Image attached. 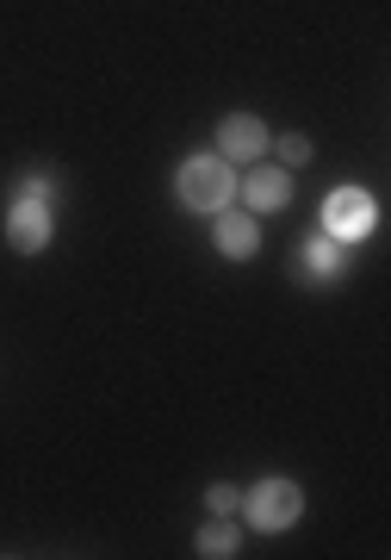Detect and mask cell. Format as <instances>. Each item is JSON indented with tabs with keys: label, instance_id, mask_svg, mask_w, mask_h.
Listing matches in <instances>:
<instances>
[{
	"label": "cell",
	"instance_id": "cell-3",
	"mask_svg": "<svg viewBox=\"0 0 391 560\" xmlns=\"http://www.w3.org/2000/svg\"><path fill=\"white\" fill-rule=\"evenodd\" d=\"M249 511L261 529H286V523H298V511H305V492H298L293 480H261L249 492Z\"/></svg>",
	"mask_w": 391,
	"mask_h": 560
},
{
	"label": "cell",
	"instance_id": "cell-5",
	"mask_svg": "<svg viewBox=\"0 0 391 560\" xmlns=\"http://www.w3.org/2000/svg\"><path fill=\"white\" fill-rule=\"evenodd\" d=\"M217 150H224V162H254L268 150V125L249 119V113H236V119L217 125Z\"/></svg>",
	"mask_w": 391,
	"mask_h": 560
},
{
	"label": "cell",
	"instance_id": "cell-9",
	"mask_svg": "<svg viewBox=\"0 0 391 560\" xmlns=\"http://www.w3.org/2000/svg\"><path fill=\"white\" fill-rule=\"evenodd\" d=\"M199 555H212V560L236 555V529H230V523H212V529H199Z\"/></svg>",
	"mask_w": 391,
	"mask_h": 560
},
{
	"label": "cell",
	"instance_id": "cell-4",
	"mask_svg": "<svg viewBox=\"0 0 391 560\" xmlns=\"http://www.w3.org/2000/svg\"><path fill=\"white\" fill-rule=\"evenodd\" d=\"M323 224H330L335 243H360L372 231V200L360 187H342V194H330V206H323Z\"/></svg>",
	"mask_w": 391,
	"mask_h": 560
},
{
	"label": "cell",
	"instance_id": "cell-8",
	"mask_svg": "<svg viewBox=\"0 0 391 560\" xmlns=\"http://www.w3.org/2000/svg\"><path fill=\"white\" fill-rule=\"evenodd\" d=\"M335 268H342V249H335V237L305 243V256H298V275H305V280H335Z\"/></svg>",
	"mask_w": 391,
	"mask_h": 560
},
{
	"label": "cell",
	"instance_id": "cell-7",
	"mask_svg": "<svg viewBox=\"0 0 391 560\" xmlns=\"http://www.w3.org/2000/svg\"><path fill=\"white\" fill-rule=\"evenodd\" d=\"M286 200H293L286 168H254V175H249V206H254V212H280Z\"/></svg>",
	"mask_w": 391,
	"mask_h": 560
},
{
	"label": "cell",
	"instance_id": "cell-6",
	"mask_svg": "<svg viewBox=\"0 0 391 560\" xmlns=\"http://www.w3.org/2000/svg\"><path fill=\"white\" fill-rule=\"evenodd\" d=\"M217 249L230 261H249L254 249H261V237H254V219H242V212H224L217 219Z\"/></svg>",
	"mask_w": 391,
	"mask_h": 560
},
{
	"label": "cell",
	"instance_id": "cell-10",
	"mask_svg": "<svg viewBox=\"0 0 391 560\" xmlns=\"http://www.w3.org/2000/svg\"><path fill=\"white\" fill-rule=\"evenodd\" d=\"M280 162H286V168L311 162V143H305V138H280Z\"/></svg>",
	"mask_w": 391,
	"mask_h": 560
},
{
	"label": "cell",
	"instance_id": "cell-11",
	"mask_svg": "<svg viewBox=\"0 0 391 560\" xmlns=\"http://www.w3.org/2000/svg\"><path fill=\"white\" fill-rule=\"evenodd\" d=\"M205 499H212V511H236V499H242V492H236V486H212Z\"/></svg>",
	"mask_w": 391,
	"mask_h": 560
},
{
	"label": "cell",
	"instance_id": "cell-2",
	"mask_svg": "<svg viewBox=\"0 0 391 560\" xmlns=\"http://www.w3.org/2000/svg\"><path fill=\"white\" fill-rule=\"evenodd\" d=\"M7 237H13V249H44V237H50V180H25L20 200H13V212H7Z\"/></svg>",
	"mask_w": 391,
	"mask_h": 560
},
{
	"label": "cell",
	"instance_id": "cell-1",
	"mask_svg": "<svg viewBox=\"0 0 391 560\" xmlns=\"http://www.w3.org/2000/svg\"><path fill=\"white\" fill-rule=\"evenodd\" d=\"M236 194V175L224 156H193L180 168V200L193 206V212H224Z\"/></svg>",
	"mask_w": 391,
	"mask_h": 560
}]
</instances>
